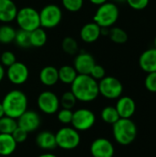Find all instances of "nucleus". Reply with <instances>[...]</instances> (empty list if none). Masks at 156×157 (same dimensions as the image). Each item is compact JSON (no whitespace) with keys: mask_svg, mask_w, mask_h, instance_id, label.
Returning a JSON list of instances; mask_svg holds the SVG:
<instances>
[{"mask_svg":"<svg viewBox=\"0 0 156 157\" xmlns=\"http://www.w3.org/2000/svg\"><path fill=\"white\" fill-rule=\"evenodd\" d=\"M120 11L116 4L112 2H106L98 6L95 16L94 22L100 28H110L118 20Z\"/></svg>","mask_w":156,"mask_h":157,"instance_id":"4","label":"nucleus"},{"mask_svg":"<svg viewBox=\"0 0 156 157\" xmlns=\"http://www.w3.org/2000/svg\"><path fill=\"white\" fill-rule=\"evenodd\" d=\"M113 135L118 144L129 145L137 136V126L131 119L120 118L113 124Z\"/></svg>","mask_w":156,"mask_h":157,"instance_id":"3","label":"nucleus"},{"mask_svg":"<svg viewBox=\"0 0 156 157\" xmlns=\"http://www.w3.org/2000/svg\"><path fill=\"white\" fill-rule=\"evenodd\" d=\"M16 29L10 25L0 26V43L8 44L14 41L16 37Z\"/></svg>","mask_w":156,"mask_h":157,"instance_id":"25","label":"nucleus"},{"mask_svg":"<svg viewBox=\"0 0 156 157\" xmlns=\"http://www.w3.org/2000/svg\"><path fill=\"white\" fill-rule=\"evenodd\" d=\"M2 106L6 116L17 120L27 110V96L20 90H11L8 93H6V96L4 97Z\"/></svg>","mask_w":156,"mask_h":157,"instance_id":"2","label":"nucleus"},{"mask_svg":"<svg viewBox=\"0 0 156 157\" xmlns=\"http://www.w3.org/2000/svg\"><path fill=\"white\" fill-rule=\"evenodd\" d=\"M117 2H126V0H115Z\"/></svg>","mask_w":156,"mask_h":157,"instance_id":"42","label":"nucleus"},{"mask_svg":"<svg viewBox=\"0 0 156 157\" xmlns=\"http://www.w3.org/2000/svg\"><path fill=\"white\" fill-rule=\"evenodd\" d=\"M40 80L42 85L46 86H52L59 81L58 69L54 66L48 65L40 72Z\"/></svg>","mask_w":156,"mask_h":157,"instance_id":"19","label":"nucleus"},{"mask_svg":"<svg viewBox=\"0 0 156 157\" xmlns=\"http://www.w3.org/2000/svg\"><path fill=\"white\" fill-rule=\"evenodd\" d=\"M101 119L104 122L108 124H114L116 121H118L120 118L119 116V113L115 107L108 106L104 108L101 111Z\"/></svg>","mask_w":156,"mask_h":157,"instance_id":"26","label":"nucleus"},{"mask_svg":"<svg viewBox=\"0 0 156 157\" xmlns=\"http://www.w3.org/2000/svg\"><path fill=\"white\" fill-rule=\"evenodd\" d=\"M29 39H30V45L32 47L40 48L44 46L47 42V33L43 29V28L40 27L30 31Z\"/></svg>","mask_w":156,"mask_h":157,"instance_id":"23","label":"nucleus"},{"mask_svg":"<svg viewBox=\"0 0 156 157\" xmlns=\"http://www.w3.org/2000/svg\"><path fill=\"white\" fill-rule=\"evenodd\" d=\"M40 13V27L44 29H52L57 27L63 17V12L60 6L54 4H50L41 8Z\"/></svg>","mask_w":156,"mask_h":157,"instance_id":"7","label":"nucleus"},{"mask_svg":"<svg viewBox=\"0 0 156 157\" xmlns=\"http://www.w3.org/2000/svg\"><path fill=\"white\" fill-rule=\"evenodd\" d=\"M77 75L78 74L74 67L71 65H63L60 69H58L59 81L65 85H71L76 78Z\"/></svg>","mask_w":156,"mask_h":157,"instance_id":"22","label":"nucleus"},{"mask_svg":"<svg viewBox=\"0 0 156 157\" xmlns=\"http://www.w3.org/2000/svg\"><path fill=\"white\" fill-rule=\"evenodd\" d=\"M139 64L143 71L146 73L156 72V49L152 48L144 51L139 59Z\"/></svg>","mask_w":156,"mask_h":157,"instance_id":"18","label":"nucleus"},{"mask_svg":"<svg viewBox=\"0 0 156 157\" xmlns=\"http://www.w3.org/2000/svg\"><path fill=\"white\" fill-rule=\"evenodd\" d=\"M95 64L96 62L94 57L86 52H81L78 53L74 61V67L78 75H90V72Z\"/></svg>","mask_w":156,"mask_h":157,"instance_id":"14","label":"nucleus"},{"mask_svg":"<svg viewBox=\"0 0 156 157\" xmlns=\"http://www.w3.org/2000/svg\"><path fill=\"white\" fill-rule=\"evenodd\" d=\"M17 10L13 0H0V21L8 23L15 20Z\"/></svg>","mask_w":156,"mask_h":157,"instance_id":"17","label":"nucleus"},{"mask_svg":"<svg viewBox=\"0 0 156 157\" xmlns=\"http://www.w3.org/2000/svg\"><path fill=\"white\" fill-rule=\"evenodd\" d=\"M16 21L20 29L29 32L40 27V13L31 6H24L17 10Z\"/></svg>","mask_w":156,"mask_h":157,"instance_id":"5","label":"nucleus"},{"mask_svg":"<svg viewBox=\"0 0 156 157\" xmlns=\"http://www.w3.org/2000/svg\"><path fill=\"white\" fill-rule=\"evenodd\" d=\"M71 92L78 101L91 102L99 95L98 83L89 75H77L71 84Z\"/></svg>","mask_w":156,"mask_h":157,"instance_id":"1","label":"nucleus"},{"mask_svg":"<svg viewBox=\"0 0 156 157\" xmlns=\"http://www.w3.org/2000/svg\"><path fill=\"white\" fill-rule=\"evenodd\" d=\"M5 75H6V72H5V69H4V67H3V65L0 63V82L3 80V78H4V76H5Z\"/></svg>","mask_w":156,"mask_h":157,"instance_id":"39","label":"nucleus"},{"mask_svg":"<svg viewBox=\"0 0 156 157\" xmlns=\"http://www.w3.org/2000/svg\"><path fill=\"white\" fill-rule=\"evenodd\" d=\"M76 101H77V99L75 98L74 95L71 91H67L63 94V96L60 99V105L62 106L63 109H72L75 106Z\"/></svg>","mask_w":156,"mask_h":157,"instance_id":"30","label":"nucleus"},{"mask_svg":"<svg viewBox=\"0 0 156 157\" xmlns=\"http://www.w3.org/2000/svg\"><path fill=\"white\" fill-rule=\"evenodd\" d=\"M73 113L72 109H62L57 111V119L63 124H71L73 120Z\"/></svg>","mask_w":156,"mask_h":157,"instance_id":"32","label":"nucleus"},{"mask_svg":"<svg viewBox=\"0 0 156 157\" xmlns=\"http://www.w3.org/2000/svg\"><path fill=\"white\" fill-rule=\"evenodd\" d=\"M55 139L57 146L63 150H73L76 148L81 142L79 132L73 127H63L60 129L55 134Z\"/></svg>","mask_w":156,"mask_h":157,"instance_id":"6","label":"nucleus"},{"mask_svg":"<svg viewBox=\"0 0 156 157\" xmlns=\"http://www.w3.org/2000/svg\"><path fill=\"white\" fill-rule=\"evenodd\" d=\"M99 94L108 99H116L120 98L123 92L121 82L114 76H105L98 83Z\"/></svg>","mask_w":156,"mask_h":157,"instance_id":"8","label":"nucleus"},{"mask_svg":"<svg viewBox=\"0 0 156 157\" xmlns=\"http://www.w3.org/2000/svg\"><path fill=\"white\" fill-rule=\"evenodd\" d=\"M63 6L70 12H77L84 6V0H62Z\"/></svg>","mask_w":156,"mask_h":157,"instance_id":"31","label":"nucleus"},{"mask_svg":"<svg viewBox=\"0 0 156 157\" xmlns=\"http://www.w3.org/2000/svg\"><path fill=\"white\" fill-rule=\"evenodd\" d=\"M116 109L120 118L131 119L136 110V104L134 100L130 97H120L116 104Z\"/></svg>","mask_w":156,"mask_h":157,"instance_id":"15","label":"nucleus"},{"mask_svg":"<svg viewBox=\"0 0 156 157\" xmlns=\"http://www.w3.org/2000/svg\"><path fill=\"white\" fill-rule=\"evenodd\" d=\"M90 76H92L95 80H101L102 78H104L106 76V71L104 69L103 66L99 65V64H95V66L92 68L91 72H90Z\"/></svg>","mask_w":156,"mask_h":157,"instance_id":"35","label":"nucleus"},{"mask_svg":"<svg viewBox=\"0 0 156 157\" xmlns=\"http://www.w3.org/2000/svg\"><path fill=\"white\" fill-rule=\"evenodd\" d=\"M29 34H30V32H29V31L19 29L16 32V37H15L14 41L20 48H29L31 46Z\"/></svg>","mask_w":156,"mask_h":157,"instance_id":"29","label":"nucleus"},{"mask_svg":"<svg viewBox=\"0 0 156 157\" xmlns=\"http://www.w3.org/2000/svg\"><path fill=\"white\" fill-rule=\"evenodd\" d=\"M37 104L40 110L47 115L57 113L60 108V99L51 91L41 92L37 99Z\"/></svg>","mask_w":156,"mask_h":157,"instance_id":"10","label":"nucleus"},{"mask_svg":"<svg viewBox=\"0 0 156 157\" xmlns=\"http://www.w3.org/2000/svg\"><path fill=\"white\" fill-rule=\"evenodd\" d=\"M17 127L23 129L27 132H35L40 125V118L39 114L33 110H26L20 117L17 119Z\"/></svg>","mask_w":156,"mask_h":157,"instance_id":"12","label":"nucleus"},{"mask_svg":"<svg viewBox=\"0 0 156 157\" xmlns=\"http://www.w3.org/2000/svg\"><path fill=\"white\" fill-rule=\"evenodd\" d=\"M36 144L43 150H52L57 147L55 134L48 131L41 132L38 134L36 137Z\"/></svg>","mask_w":156,"mask_h":157,"instance_id":"20","label":"nucleus"},{"mask_svg":"<svg viewBox=\"0 0 156 157\" xmlns=\"http://www.w3.org/2000/svg\"><path fill=\"white\" fill-rule=\"evenodd\" d=\"M89 1H90L92 4L96 5V6H100V5H102V4L108 2V0H89Z\"/></svg>","mask_w":156,"mask_h":157,"instance_id":"38","label":"nucleus"},{"mask_svg":"<svg viewBox=\"0 0 156 157\" xmlns=\"http://www.w3.org/2000/svg\"><path fill=\"white\" fill-rule=\"evenodd\" d=\"M108 36L110 38V40L117 43V44H123L128 40V34L127 32L118 27L112 28L111 29H109V33Z\"/></svg>","mask_w":156,"mask_h":157,"instance_id":"27","label":"nucleus"},{"mask_svg":"<svg viewBox=\"0 0 156 157\" xmlns=\"http://www.w3.org/2000/svg\"><path fill=\"white\" fill-rule=\"evenodd\" d=\"M62 48H63V51L69 55H74L78 52L77 41L72 37H65L63 40Z\"/></svg>","mask_w":156,"mask_h":157,"instance_id":"28","label":"nucleus"},{"mask_svg":"<svg viewBox=\"0 0 156 157\" xmlns=\"http://www.w3.org/2000/svg\"><path fill=\"white\" fill-rule=\"evenodd\" d=\"M3 116H5V112H4V109H3L2 103H0V118H2Z\"/></svg>","mask_w":156,"mask_h":157,"instance_id":"41","label":"nucleus"},{"mask_svg":"<svg viewBox=\"0 0 156 157\" xmlns=\"http://www.w3.org/2000/svg\"><path fill=\"white\" fill-rule=\"evenodd\" d=\"M114 151L113 144L105 138L96 139L90 146V152L93 157H113Z\"/></svg>","mask_w":156,"mask_h":157,"instance_id":"13","label":"nucleus"},{"mask_svg":"<svg viewBox=\"0 0 156 157\" xmlns=\"http://www.w3.org/2000/svg\"><path fill=\"white\" fill-rule=\"evenodd\" d=\"M150 0H126L128 5L135 10H143L147 7Z\"/></svg>","mask_w":156,"mask_h":157,"instance_id":"37","label":"nucleus"},{"mask_svg":"<svg viewBox=\"0 0 156 157\" xmlns=\"http://www.w3.org/2000/svg\"><path fill=\"white\" fill-rule=\"evenodd\" d=\"M154 48L156 49V37L154 38Z\"/></svg>","mask_w":156,"mask_h":157,"instance_id":"43","label":"nucleus"},{"mask_svg":"<svg viewBox=\"0 0 156 157\" xmlns=\"http://www.w3.org/2000/svg\"><path fill=\"white\" fill-rule=\"evenodd\" d=\"M29 69L26 64L20 62H16L7 67L6 76L8 80L14 85H22L26 83L29 78Z\"/></svg>","mask_w":156,"mask_h":157,"instance_id":"11","label":"nucleus"},{"mask_svg":"<svg viewBox=\"0 0 156 157\" xmlns=\"http://www.w3.org/2000/svg\"><path fill=\"white\" fill-rule=\"evenodd\" d=\"M96 122V116L93 111L87 109H79L73 113L71 124L78 132L90 130Z\"/></svg>","mask_w":156,"mask_h":157,"instance_id":"9","label":"nucleus"},{"mask_svg":"<svg viewBox=\"0 0 156 157\" xmlns=\"http://www.w3.org/2000/svg\"><path fill=\"white\" fill-rule=\"evenodd\" d=\"M145 87L148 91L156 93V72L149 73L144 81Z\"/></svg>","mask_w":156,"mask_h":157,"instance_id":"34","label":"nucleus"},{"mask_svg":"<svg viewBox=\"0 0 156 157\" xmlns=\"http://www.w3.org/2000/svg\"><path fill=\"white\" fill-rule=\"evenodd\" d=\"M101 36V28L96 22H89L84 25L80 30V38L86 43L97 41Z\"/></svg>","mask_w":156,"mask_h":157,"instance_id":"16","label":"nucleus"},{"mask_svg":"<svg viewBox=\"0 0 156 157\" xmlns=\"http://www.w3.org/2000/svg\"><path fill=\"white\" fill-rule=\"evenodd\" d=\"M17 128V121L16 119L3 116L0 118V133L12 134V132Z\"/></svg>","mask_w":156,"mask_h":157,"instance_id":"24","label":"nucleus"},{"mask_svg":"<svg viewBox=\"0 0 156 157\" xmlns=\"http://www.w3.org/2000/svg\"><path fill=\"white\" fill-rule=\"evenodd\" d=\"M0 61H1V64H2V65L8 67V66H10V65H12L14 63H16V62H17V59H16V55H15L12 52H10V51H6V52H4L1 54V59H0Z\"/></svg>","mask_w":156,"mask_h":157,"instance_id":"33","label":"nucleus"},{"mask_svg":"<svg viewBox=\"0 0 156 157\" xmlns=\"http://www.w3.org/2000/svg\"><path fill=\"white\" fill-rule=\"evenodd\" d=\"M38 157H57L55 155L51 154V153H46V154H42L40 155H39Z\"/></svg>","mask_w":156,"mask_h":157,"instance_id":"40","label":"nucleus"},{"mask_svg":"<svg viewBox=\"0 0 156 157\" xmlns=\"http://www.w3.org/2000/svg\"><path fill=\"white\" fill-rule=\"evenodd\" d=\"M17 143L11 134L0 133V155L8 156L17 149Z\"/></svg>","mask_w":156,"mask_h":157,"instance_id":"21","label":"nucleus"},{"mask_svg":"<svg viewBox=\"0 0 156 157\" xmlns=\"http://www.w3.org/2000/svg\"><path fill=\"white\" fill-rule=\"evenodd\" d=\"M28 133L26 131H24L23 129L17 127L13 132H12V137L14 138V140L16 141L17 144H21L23 142H25L28 138Z\"/></svg>","mask_w":156,"mask_h":157,"instance_id":"36","label":"nucleus"}]
</instances>
